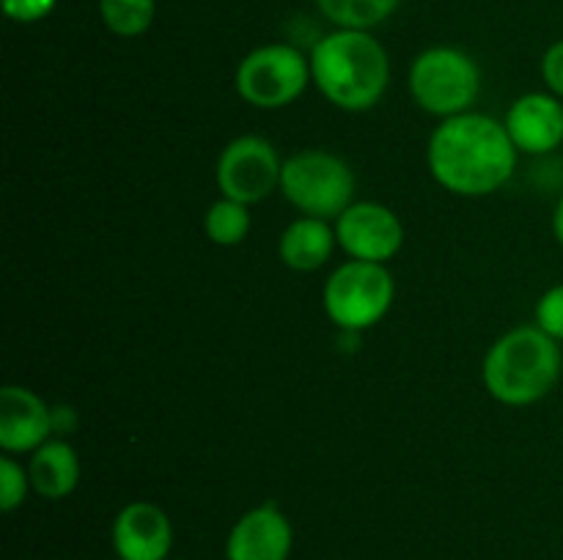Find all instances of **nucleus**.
Masks as SVG:
<instances>
[{
    "mask_svg": "<svg viewBox=\"0 0 563 560\" xmlns=\"http://www.w3.org/2000/svg\"><path fill=\"white\" fill-rule=\"evenodd\" d=\"M517 154L504 121L476 110L443 119L427 143L432 179L462 198L498 192L515 176Z\"/></svg>",
    "mask_w": 563,
    "mask_h": 560,
    "instance_id": "1",
    "label": "nucleus"
},
{
    "mask_svg": "<svg viewBox=\"0 0 563 560\" xmlns=\"http://www.w3.org/2000/svg\"><path fill=\"white\" fill-rule=\"evenodd\" d=\"M308 60L317 91L346 113H366L388 91V49L372 31L335 27L313 44Z\"/></svg>",
    "mask_w": 563,
    "mask_h": 560,
    "instance_id": "2",
    "label": "nucleus"
},
{
    "mask_svg": "<svg viewBox=\"0 0 563 560\" xmlns=\"http://www.w3.org/2000/svg\"><path fill=\"white\" fill-rule=\"evenodd\" d=\"M563 371L561 344L537 324H520L500 335L484 355L482 379L504 406H531L548 399Z\"/></svg>",
    "mask_w": 563,
    "mask_h": 560,
    "instance_id": "3",
    "label": "nucleus"
},
{
    "mask_svg": "<svg viewBox=\"0 0 563 560\" xmlns=\"http://www.w3.org/2000/svg\"><path fill=\"white\" fill-rule=\"evenodd\" d=\"M410 97L423 113L440 121L467 113L482 93V69L460 47H429L416 55L407 71Z\"/></svg>",
    "mask_w": 563,
    "mask_h": 560,
    "instance_id": "4",
    "label": "nucleus"
},
{
    "mask_svg": "<svg viewBox=\"0 0 563 560\" xmlns=\"http://www.w3.org/2000/svg\"><path fill=\"white\" fill-rule=\"evenodd\" d=\"M355 173L350 165L324 148L289 154L280 170V192L302 217L335 220L355 203Z\"/></svg>",
    "mask_w": 563,
    "mask_h": 560,
    "instance_id": "5",
    "label": "nucleus"
},
{
    "mask_svg": "<svg viewBox=\"0 0 563 560\" xmlns=\"http://www.w3.org/2000/svg\"><path fill=\"white\" fill-rule=\"evenodd\" d=\"M396 300V280L388 264L350 258L330 272L322 289V307L341 333H363L388 316Z\"/></svg>",
    "mask_w": 563,
    "mask_h": 560,
    "instance_id": "6",
    "label": "nucleus"
},
{
    "mask_svg": "<svg viewBox=\"0 0 563 560\" xmlns=\"http://www.w3.org/2000/svg\"><path fill=\"white\" fill-rule=\"evenodd\" d=\"M311 82V60L302 49L275 42L251 49L234 71V88L251 108L280 110L295 104Z\"/></svg>",
    "mask_w": 563,
    "mask_h": 560,
    "instance_id": "7",
    "label": "nucleus"
},
{
    "mask_svg": "<svg viewBox=\"0 0 563 560\" xmlns=\"http://www.w3.org/2000/svg\"><path fill=\"white\" fill-rule=\"evenodd\" d=\"M280 170H284V159L267 137L240 135L225 143L220 152L214 181L220 187V195L253 206L280 190Z\"/></svg>",
    "mask_w": 563,
    "mask_h": 560,
    "instance_id": "8",
    "label": "nucleus"
},
{
    "mask_svg": "<svg viewBox=\"0 0 563 560\" xmlns=\"http://www.w3.org/2000/svg\"><path fill=\"white\" fill-rule=\"evenodd\" d=\"M339 247L350 258L388 264L405 245V225L399 214L377 201H355L333 220Z\"/></svg>",
    "mask_w": 563,
    "mask_h": 560,
    "instance_id": "9",
    "label": "nucleus"
},
{
    "mask_svg": "<svg viewBox=\"0 0 563 560\" xmlns=\"http://www.w3.org/2000/svg\"><path fill=\"white\" fill-rule=\"evenodd\" d=\"M295 527L278 503L247 508L225 536V560H289Z\"/></svg>",
    "mask_w": 563,
    "mask_h": 560,
    "instance_id": "10",
    "label": "nucleus"
},
{
    "mask_svg": "<svg viewBox=\"0 0 563 560\" xmlns=\"http://www.w3.org/2000/svg\"><path fill=\"white\" fill-rule=\"evenodd\" d=\"M110 544L119 560H168L174 522L152 500H132L110 525Z\"/></svg>",
    "mask_w": 563,
    "mask_h": 560,
    "instance_id": "11",
    "label": "nucleus"
},
{
    "mask_svg": "<svg viewBox=\"0 0 563 560\" xmlns=\"http://www.w3.org/2000/svg\"><path fill=\"white\" fill-rule=\"evenodd\" d=\"M53 437V406L31 388L0 390V448L3 453H33Z\"/></svg>",
    "mask_w": 563,
    "mask_h": 560,
    "instance_id": "12",
    "label": "nucleus"
},
{
    "mask_svg": "<svg viewBox=\"0 0 563 560\" xmlns=\"http://www.w3.org/2000/svg\"><path fill=\"white\" fill-rule=\"evenodd\" d=\"M517 152L542 157L563 143V99L550 91L522 93L511 102L504 121Z\"/></svg>",
    "mask_w": 563,
    "mask_h": 560,
    "instance_id": "13",
    "label": "nucleus"
},
{
    "mask_svg": "<svg viewBox=\"0 0 563 560\" xmlns=\"http://www.w3.org/2000/svg\"><path fill=\"white\" fill-rule=\"evenodd\" d=\"M335 228L322 217H297L278 239V258L295 272H317L333 256Z\"/></svg>",
    "mask_w": 563,
    "mask_h": 560,
    "instance_id": "14",
    "label": "nucleus"
},
{
    "mask_svg": "<svg viewBox=\"0 0 563 560\" xmlns=\"http://www.w3.org/2000/svg\"><path fill=\"white\" fill-rule=\"evenodd\" d=\"M31 486L44 500H64L80 483V456L64 437H49L27 461Z\"/></svg>",
    "mask_w": 563,
    "mask_h": 560,
    "instance_id": "15",
    "label": "nucleus"
},
{
    "mask_svg": "<svg viewBox=\"0 0 563 560\" xmlns=\"http://www.w3.org/2000/svg\"><path fill=\"white\" fill-rule=\"evenodd\" d=\"M401 0H317V9L335 27H352V31H372L383 25Z\"/></svg>",
    "mask_w": 563,
    "mask_h": 560,
    "instance_id": "16",
    "label": "nucleus"
},
{
    "mask_svg": "<svg viewBox=\"0 0 563 560\" xmlns=\"http://www.w3.org/2000/svg\"><path fill=\"white\" fill-rule=\"evenodd\" d=\"M203 231L212 245L234 247L245 242L251 234V206L234 201V198L220 195L203 214Z\"/></svg>",
    "mask_w": 563,
    "mask_h": 560,
    "instance_id": "17",
    "label": "nucleus"
},
{
    "mask_svg": "<svg viewBox=\"0 0 563 560\" xmlns=\"http://www.w3.org/2000/svg\"><path fill=\"white\" fill-rule=\"evenodd\" d=\"M99 20L113 36L137 38L154 25L157 0H97Z\"/></svg>",
    "mask_w": 563,
    "mask_h": 560,
    "instance_id": "18",
    "label": "nucleus"
},
{
    "mask_svg": "<svg viewBox=\"0 0 563 560\" xmlns=\"http://www.w3.org/2000/svg\"><path fill=\"white\" fill-rule=\"evenodd\" d=\"M31 489L27 467H22L11 453L0 456V508L5 514H14L16 508H22Z\"/></svg>",
    "mask_w": 563,
    "mask_h": 560,
    "instance_id": "19",
    "label": "nucleus"
},
{
    "mask_svg": "<svg viewBox=\"0 0 563 560\" xmlns=\"http://www.w3.org/2000/svg\"><path fill=\"white\" fill-rule=\"evenodd\" d=\"M533 318H537V327L544 329L550 338H555L563 344V283L550 285L537 302V311H533Z\"/></svg>",
    "mask_w": 563,
    "mask_h": 560,
    "instance_id": "20",
    "label": "nucleus"
},
{
    "mask_svg": "<svg viewBox=\"0 0 563 560\" xmlns=\"http://www.w3.org/2000/svg\"><path fill=\"white\" fill-rule=\"evenodd\" d=\"M3 3V14L16 25H33L42 22L44 16L53 14L58 0H0Z\"/></svg>",
    "mask_w": 563,
    "mask_h": 560,
    "instance_id": "21",
    "label": "nucleus"
},
{
    "mask_svg": "<svg viewBox=\"0 0 563 560\" xmlns=\"http://www.w3.org/2000/svg\"><path fill=\"white\" fill-rule=\"evenodd\" d=\"M539 71H542V80L544 86H548V91L563 99V38H559V42H553L544 49Z\"/></svg>",
    "mask_w": 563,
    "mask_h": 560,
    "instance_id": "22",
    "label": "nucleus"
},
{
    "mask_svg": "<svg viewBox=\"0 0 563 560\" xmlns=\"http://www.w3.org/2000/svg\"><path fill=\"white\" fill-rule=\"evenodd\" d=\"M77 428V412L71 406H53V434L66 437Z\"/></svg>",
    "mask_w": 563,
    "mask_h": 560,
    "instance_id": "23",
    "label": "nucleus"
},
{
    "mask_svg": "<svg viewBox=\"0 0 563 560\" xmlns=\"http://www.w3.org/2000/svg\"><path fill=\"white\" fill-rule=\"evenodd\" d=\"M550 228H553L555 242L563 247V195L559 198V203H555L553 214H550Z\"/></svg>",
    "mask_w": 563,
    "mask_h": 560,
    "instance_id": "24",
    "label": "nucleus"
}]
</instances>
